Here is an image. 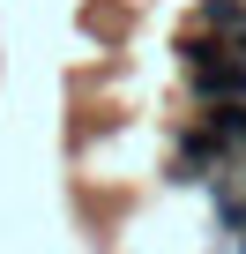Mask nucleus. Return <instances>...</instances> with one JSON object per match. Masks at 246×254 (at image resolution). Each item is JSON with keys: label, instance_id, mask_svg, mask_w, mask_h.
<instances>
[{"label": "nucleus", "instance_id": "nucleus-1", "mask_svg": "<svg viewBox=\"0 0 246 254\" xmlns=\"http://www.w3.org/2000/svg\"><path fill=\"white\" fill-rule=\"evenodd\" d=\"M209 135L231 165H246V105H209Z\"/></svg>", "mask_w": 246, "mask_h": 254}]
</instances>
